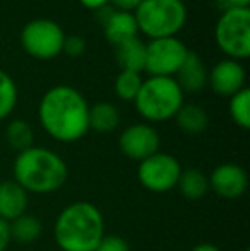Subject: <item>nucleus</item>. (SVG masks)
<instances>
[{"label": "nucleus", "mask_w": 250, "mask_h": 251, "mask_svg": "<svg viewBox=\"0 0 250 251\" xmlns=\"http://www.w3.org/2000/svg\"><path fill=\"white\" fill-rule=\"evenodd\" d=\"M38 120L52 139L72 144L89 132V104L76 87L55 86L41 98Z\"/></svg>", "instance_id": "obj_1"}, {"label": "nucleus", "mask_w": 250, "mask_h": 251, "mask_svg": "<svg viewBox=\"0 0 250 251\" xmlns=\"http://www.w3.org/2000/svg\"><path fill=\"white\" fill-rule=\"evenodd\" d=\"M103 238V214L91 201L69 203L55 219L54 239L62 251H96Z\"/></svg>", "instance_id": "obj_2"}, {"label": "nucleus", "mask_w": 250, "mask_h": 251, "mask_svg": "<svg viewBox=\"0 0 250 251\" xmlns=\"http://www.w3.org/2000/svg\"><path fill=\"white\" fill-rule=\"evenodd\" d=\"M14 181L28 193L48 195L60 190L69 178V168L57 152L47 147H29L19 152L12 166Z\"/></svg>", "instance_id": "obj_3"}, {"label": "nucleus", "mask_w": 250, "mask_h": 251, "mask_svg": "<svg viewBox=\"0 0 250 251\" xmlns=\"http://www.w3.org/2000/svg\"><path fill=\"white\" fill-rule=\"evenodd\" d=\"M134 106L146 122L161 123L175 118L184 106V93L173 77H147L142 80Z\"/></svg>", "instance_id": "obj_4"}, {"label": "nucleus", "mask_w": 250, "mask_h": 251, "mask_svg": "<svg viewBox=\"0 0 250 251\" xmlns=\"http://www.w3.org/2000/svg\"><path fill=\"white\" fill-rule=\"evenodd\" d=\"M137 29L151 40L177 36L187 23V7L182 0H142L136 10Z\"/></svg>", "instance_id": "obj_5"}, {"label": "nucleus", "mask_w": 250, "mask_h": 251, "mask_svg": "<svg viewBox=\"0 0 250 251\" xmlns=\"http://www.w3.org/2000/svg\"><path fill=\"white\" fill-rule=\"evenodd\" d=\"M216 45L228 58L247 60L250 56V7L223 9L214 27Z\"/></svg>", "instance_id": "obj_6"}, {"label": "nucleus", "mask_w": 250, "mask_h": 251, "mask_svg": "<svg viewBox=\"0 0 250 251\" xmlns=\"http://www.w3.org/2000/svg\"><path fill=\"white\" fill-rule=\"evenodd\" d=\"M65 33L52 19H33L21 31V47L29 56L52 60L62 53Z\"/></svg>", "instance_id": "obj_7"}, {"label": "nucleus", "mask_w": 250, "mask_h": 251, "mask_svg": "<svg viewBox=\"0 0 250 251\" xmlns=\"http://www.w3.org/2000/svg\"><path fill=\"white\" fill-rule=\"evenodd\" d=\"M189 55V48L180 38H158L146 43V67L149 77H175Z\"/></svg>", "instance_id": "obj_8"}, {"label": "nucleus", "mask_w": 250, "mask_h": 251, "mask_svg": "<svg viewBox=\"0 0 250 251\" xmlns=\"http://www.w3.org/2000/svg\"><path fill=\"white\" fill-rule=\"evenodd\" d=\"M182 175V164L178 159L167 152H156L151 157L139 162L137 178L140 185L153 193H167L177 188Z\"/></svg>", "instance_id": "obj_9"}, {"label": "nucleus", "mask_w": 250, "mask_h": 251, "mask_svg": "<svg viewBox=\"0 0 250 251\" xmlns=\"http://www.w3.org/2000/svg\"><path fill=\"white\" fill-rule=\"evenodd\" d=\"M160 133L149 123H134L127 126L118 137V147L125 157L132 161H144L160 152Z\"/></svg>", "instance_id": "obj_10"}, {"label": "nucleus", "mask_w": 250, "mask_h": 251, "mask_svg": "<svg viewBox=\"0 0 250 251\" xmlns=\"http://www.w3.org/2000/svg\"><path fill=\"white\" fill-rule=\"evenodd\" d=\"M209 190H213L220 199L237 200L245 195L249 188V176L242 166L235 162H223L211 173Z\"/></svg>", "instance_id": "obj_11"}, {"label": "nucleus", "mask_w": 250, "mask_h": 251, "mask_svg": "<svg viewBox=\"0 0 250 251\" xmlns=\"http://www.w3.org/2000/svg\"><path fill=\"white\" fill-rule=\"evenodd\" d=\"M247 72L244 65L237 60L224 58L220 60L213 69L207 72V84L216 96L231 98L245 87Z\"/></svg>", "instance_id": "obj_12"}, {"label": "nucleus", "mask_w": 250, "mask_h": 251, "mask_svg": "<svg viewBox=\"0 0 250 251\" xmlns=\"http://www.w3.org/2000/svg\"><path fill=\"white\" fill-rule=\"evenodd\" d=\"M29 193L14 179L0 181V219L12 222L28 212Z\"/></svg>", "instance_id": "obj_13"}, {"label": "nucleus", "mask_w": 250, "mask_h": 251, "mask_svg": "<svg viewBox=\"0 0 250 251\" xmlns=\"http://www.w3.org/2000/svg\"><path fill=\"white\" fill-rule=\"evenodd\" d=\"M177 84L180 86L182 93H200L207 86V69L197 53L189 51L185 62L178 69V72L173 77Z\"/></svg>", "instance_id": "obj_14"}, {"label": "nucleus", "mask_w": 250, "mask_h": 251, "mask_svg": "<svg viewBox=\"0 0 250 251\" xmlns=\"http://www.w3.org/2000/svg\"><path fill=\"white\" fill-rule=\"evenodd\" d=\"M105 36L111 45H118L129 38L139 36L137 23L134 12H122V10H108L103 19Z\"/></svg>", "instance_id": "obj_15"}, {"label": "nucleus", "mask_w": 250, "mask_h": 251, "mask_svg": "<svg viewBox=\"0 0 250 251\" xmlns=\"http://www.w3.org/2000/svg\"><path fill=\"white\" fill-rule=\"evenodd\" d=\"M115 60L122 70L129 72H144L146 67V43L139 36L129 38L115 45Z\"/></svg>", "instance_id": "obj_16"}, {"label": "nucleus", "mask_w": 250, "mask_h": 251, "mask_svg": "<svg viewBox=\"0 0 250 251\" xmlns=\"http://www.w3.org/2000/svg\"><path fill=\"white\" fill-rule=\"evenodd\" d=\"M173 120L177 122L178 128L189 135H199V133L206 132L209 126V115L199 104H185L184 102V106L178 109Z\"/></svg>", "instance_id": "obj_17"}, {"label": "nucleus", "mask_w": 250, "mask_h": 251, "mask_svg": "<svg viewBox=\"0 0 250 251\" xmlns=\"http://www.w3.org/2000/svg\"><path fill=\"white\" fill-rule=\"evenodd\" d=\"M120 123V113L113 102L100 101L89 106V130L98 133H110Z\"/></svg>", "instance_id": "obj_18"}, {"label": "nucleus", "mask_w": 250, "mask_h": 251, "mask_svg": "<svg viewBox=\"0 0 250 251\" xmlns=\"http://www.w3.org/2000/svg\"><path fill=\"white\" fill-rule=\"evenodd\" d=\"M10 241H17L21 245H29L41 238L43 234V224L33 214H23L21 217L9 222Z\"/></svg>", "instance_id": "obj_19"}, {"label": "nucleus", "mask_w": 250, "mask_h": 251, "mask_svg": "<svg viewBox=\"0 0 250 251\" xmlns=\"http://www.w3.org/2000/svg\"><path fill=\"white\" fill-rule=\"evenodd\" d=\"M177 188L180 190L184 199L200 200L207 195V192H209V178L197 168L182 169V175H180V178H178Z\"/></svg>", "instance_id": "obj_20"}, {"label": "nucleus", "mask_w": 250, "mask_h": 251, "mask_svg": "<svg viewBox=\"0 0 250 251\" xmlns=\"http://www.w3.org/2000/svg\"><path fill=\"white\" fill-rule=\"evenodd\" d=\"M5 139L9 142L10 149H14L19 154V152L33 147L34 132L28 122H24V120H14V122H10L7 125Z\"/></svg>", "instance_id": "obj_21"}, {"label": "nucleus", "mask_w": 250, "mask_h": 251, "mask_svg": "<svg viewBox=\"0 0 250 251\" xmlns=\"http://www.w3.org/2000/svg\"><path fill=\"white\" fill-rule=\"evenodd\" d=\"M228 113L237 126L247 130L250 126V89L244 87L237 94L230 98L228 102Z\"/></svg>", "instance_id": "obj_22"}, {"label": "nucleus", "mask_w": 250, "mask_h": 251, "mask_svg": "<svg viewBox=\"0 0 250 251\" xmlns=\"http://www.w3.org/2000/svg\"><path fill=\"white\" fill-rule=\"evenodd\" d=\"M19 93L14 79L7 72L0 70V120H5L12 115L17 106Z\"/></svg>", "instance_id": "obj_23"}, {"label": "nucleus", "mask_w": 250, "mask_h": 251, "mask_svg": "<svg viewBox=\"0 0 250 251\" xmlns=\"http://www.w3.org/2000/svg\"><path fill=\"white\" fill-rule=\"evenodd\" d=\"M142 75L137 72H129V70H120V74L115 79V93L120 98L122 101H130L134 100L139 94V89L142 86Z\"/></svg>", "instance_id": "obj_24"}, {"label": "nucleus", "mask_w": 250, "mask_h": 251, "mask_svg": "<svg viewBox=\"0 0 250 251\" xmlns=\"http://www.w3.org/2000/svg\"><path fill=\"white\" fill-rule=\"evenodd\" d=\"M96 251H130V246L122 236L105 234V238L98 245Z\"/></svg>", "instance_id": "obj_25"}, {"label": "nucleus", "mask_w": 250, "mask_h": 251, "mask_svg": "<svg viewBox=\"0 0 250 251\" xmlns=\"http://www.w3.org/2000/svg\"><path fill=\"white\" fill-rule=\"evenodd\" d=\"M84 51H86V41H84L83 36H79V34L65 36L62 53H65V55H69V56H81Z\"/></svg>", "instance_id": "obj_26"}, {"label": "nucleus", "mask_w": 250, "mask_h": 251, "mask_svg": "<svg viewBox=\"0 0 250 251\" xmlns=\"http://www.w3.org/2000/svg\"><path fill=\"white\" fill-rule=\"evenodd\" d=\"M142 0H110V3L115 7V10H122V12H134L139 7Z\"/></svg>", "instance_id": "obj_27"}, {"label": "nucleus", "mask_w": 250, "mask_h": 251, "mask_svg": "<svg viewBox=\"0 0 250 251\" xmlns=\"http://www.w3.org/2000/svg\"><path fill=\"white\" fill-rule=\"evenodd\" d=\"M10 243V231H9V222L0 219V251H5L9 248Z\"/></svg>", "instance_id": "obj_28"}, {"label": "nucleus", "mask_w": 250, "mask_h": 251, "mask_svg": "<svg viewBox=\"0 0 250 251\" xmlns=\"http://www.w3.org/2000/svg\"><path fill=\"white\" fill-rule=\"evenodd\" d=\"M81 5L91 10H103L110 3V0H79Z\"/></svg>", "instance_id": "obj_29"}, {"label": "nucleus", "mask_w": 250, "mask_h": 251, "mask_svg": "<svg viewBox=\"0 0 250 251\" xmlns=\"http://www.w3.org/2000/svg\"><path fill=\"white\" fill-rule=\"evenodd\" d=\"M224 5V9H231V7H250V0H221Z\"/></svg>", "instance_id": "obj_30"}, {"label": "nucleus", "mask_w": 250, "mask_h": 251, "mask_svg": "<svg viewBox=\"0 0 250 251\" xmlns=\"http://www.w3.org/2000/svg\"><path fill=\"white\" fill-rule=\"evenodd\" d=\"M190 251H221V250L216 245H213V243H200V245L194 246Z\"/></svg>", "instance_id": "obj_31"}, {"label": "nucleus", "mask_w": 250, "mask_h": 251, "mask_svg": "<svg viewBox=\"0 0 250 251\" xmlns=\"http://www.w3.org/2000/svg\"><path fill=\"white\" fill-rule=\"evenodd\" d=\"M247 251H249V250H247Z\"/></svg>", "instance_id": "obj_32"}]
</instances>
